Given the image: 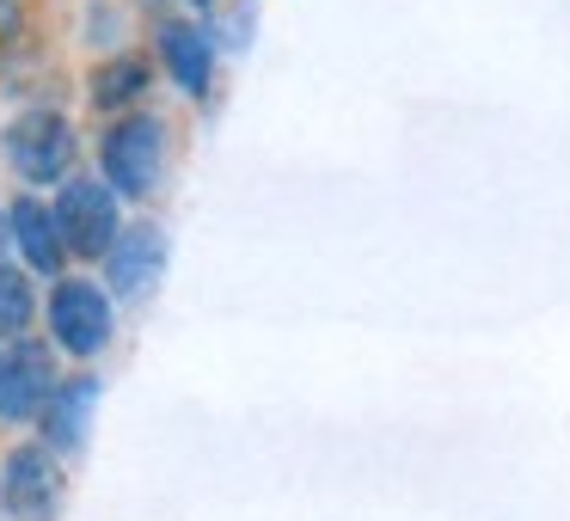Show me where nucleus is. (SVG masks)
<instances>
[{
	"instance_id": "9b49d317",
	"label": "nucleus",
	"mask_w": 570,
	"mask_h": 521,
	"mask_svg": "<svg viewBox=\"0 0 570 521\" xmlns=\"http://www.w3.org/2000/svg\"><path fill=\"white\" fill-rule=\"evenodd\" d=\"M154 92V62L148 56H105L87 75V99L92 111H141V99Z\"/></svg>"
},
{
	"instance_id": "f8f14e48",
	"label": "nucleus",
	"mask_w": 570,
	"mask_h": 521,
	"mask_svg": "<svg viewBox=\"0 0 570 521\" xmlns=\"http://www.w3.org/2000/svg\"><path fill=\"white\" fill-rule=\"evenodd\" d=\"M31 320H38V295H31L26 264H13L0 252V337H26Z\"/></svg>"
},
{
	"instance_id": "ddd939ff",
	"label": "nucleus",
	"mask_w": 570,
	"mask_h": 521,
	"mask_svg": "<svg viewBox=\"0 0 570 521\" xmlns=\"http://www.w3.org/2000/svg\"><path fill=\"white\" fill-rule=\"evenodd\" d=\"M19 26H26V13H19V0H0V43H13Z\"/></svg>"
},
{
	"instance_id": "0eeeda50",
	"label": "nucleus",
	"mask_w": 570,
	"mask_h": 521,
	"mask_svg": "<svg viewBox=\"0 0 570 521\" xmlns=\"http://www.w3.org/2000/svg\"><path fill=\"white\" fill-rule=\"evenodd\" d=\"M166 276V227L160 222H136L117 234V246L105 252V288L117 301H148Z\"/></svg>"
},
{
	"instance_id": "7ed1b4c3",
	"label": "nucleus",
	"mask_w": 570,
	"mask_h": 521,
	"mask_svg": "<svg viewBox=\"0 0 570 521\" xmlns=\"http://www.w3.org/2000/svg\"><path fill=\"white\" fill-rule=\"evenodd\" d=\"M117 190L105 173H75L68 185H56V227H62L68 252L87 264H105V252L117 246V234H124V209H117Z\"/></svg>"
},
{
	"instance_id": "6e6552de",
	"label": "nucleus",
	"mask_w": 570,
	"mask_h": 521,
	"mask_svg": "<svg viewBox=\"0 0 570 521\" xmlns=\"http://www.w3.org/2000/svg\"><path fill=\"white\" fill-rule=\"evenodd\" d=\"M7 239L19 246V264L38 276H62V264L75 258L62 239V227H56V209L38 197H13L7 203Z\"/></svg>"
},
{
	"instance_id": "9d476101",
	"label": "nucleus",
	"mask_w": 570,
	"mask_h": 521,
	"mask_svg": "<svg viewBox=\"0 0 570 521\" xmlns=\"http://www.w3.org/2000/svg\"><path fill=\"white\" fill-rule=\"evenodd\" d=\"M92 405H99V381H92V374H62V386L50 393V405H43V417H38L43 442H50L56 454H80Z\"/></svg>"
},
{
	"instance_id": "39448f33",
	"label": "nucleus",
	"mask_w": 570,
	"mask_h": 521,
	"mask_svg": "<svg viewBox=\"0 0 570 521\" xmlns=\"http://www.w3.org/2000/svg\"><path fill=\"white\" fill-rule=\"evenodd\" d=\"M62 386V368H56V344H38V337H7L0 344V423H38L50 393Z\"/></svg>"
},
{
	"instance_id": "1a4fd4ad",
	"label": "nucleus",
	"mask_w": 570,
	"mask_h": 521,
	"mask_svg": "<svg viewBox=\"0 0 570 521\" xmlns=\"http://www.w3.org/2000/svg\"><path fill=\"white\" fill-rule=\"evenodd\" d=\"M154 50H160V68L190 92L203 99L215 80V31H203L197 19H160L154 26Z\"/></svg>"
},
{
	"instance_id": "f03ea898",
	"label": "nucleus",
	"mask_w": 570,
	"mask_h": 521,
	"mask_svg": "<svg viewBox=\"0 0 570 521\" xmlns=\"http://www.w3.org/2000/svg\"><path fill=\"white\" fill-rule=\"evenodd\" d=\"M99 173L111 178V190L129 203L154 197V185H160V173H166V124L148 105H141V111H124L99 136Z\"/></svg>"
},
{
	"instance_id": "423d86ee",
	"label": "nucleus",
	"mask_w": 570,
	"mask_h": 521,
	"mask_svg": "<svg viewBox=\"0 0 570 521\" xmlns=\"http://www.w3.org/2000/svg\"><path fill=\"white\" fill-rule=\"evenodd\" d=\"M62 503V454L50 442H19L0 460V509L13 521H56Z\"/></svg>"
},
{
	"instance_id": "4468645a",
	"label": "nucleus",
	"mask_w": 570,
	"mask_h": 521,
	"mask_svg": "<svg viewBox=\"0 0 570 521\" xmlns=\"http://www.w3.org/2000/svg\"><path fill=\"white\" fill-rule=\"evenodd\" d=\"M190 13H215V7H222V0H185Z\"/></svg>"
},
{
	"instance_id": "20e7f679",
	"label": "nucleus",
	"mask_w": 570,
	"mask_h": 521,
	"mask_svg": "<svg viewBox=\"0 0 570 521\" xmlns=\"http://www.w3.org/2000/svg\"><path fill=\"white\" fill-rule=\"evenodd\" d=\"M111 288H99L92 276H56L50 288V337L62 356L92 362L111 344Z\"/></svg>"
},
{
	"instance_id": "f257e3e1",
	"label": "nucleus",
	"mask_w": 570,
	"mask_h": 521,
	"mask_svg": "<svg viewBox=\"0 0 570 521\" xmlns=\"http://www.w3.org/2000/svg\"><path fill=\"white\" fill-rule=\"evenodd\" d=\"M0 148H7V166H13L19 185L50 190V185H68V178H75L80 141H75V124H68L62 111H50V105H31V111H19L13 124H7Z\"/></svg>"
}]
</instances>
